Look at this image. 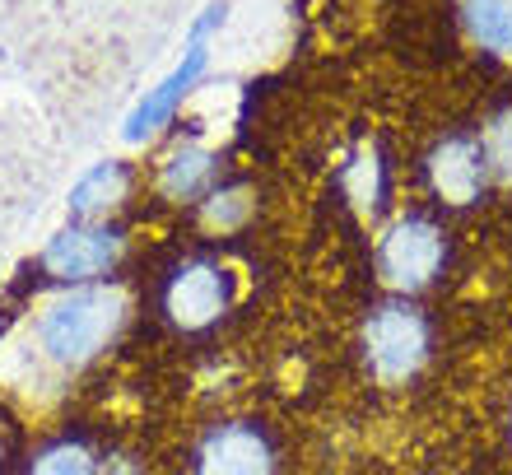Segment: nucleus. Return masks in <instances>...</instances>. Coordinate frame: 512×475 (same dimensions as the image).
<instances>
[{
	"label": "nucleus",
	"instance_id": "obj_10",
	"mask_svg": "<svg viewBox=\"0 0 512 475\" xmlns=\"http://www.w3.org/2000/svg\"><path fill=\"white\" fill-rule=\"evenodd\" d=\"M135 191V168L126 159H98L89 163L75 187L66 196V215L70 219H117L126 210Z\"/></svg>",
	"mask_w": 512,
	"mask_h": 475
},
{
	"label": "nucleus",
	"instance_id": "obj_2",
	"mask_svg": "<svg viewBox=\"0 0 512 475\" xmlns=\"http://www.w3.org/2000/svg\"><path fill=\"white\" fill-rule=\"evenodd\" d=\"M452 266V233L433 210L424 205H405L391 210L378 224L373 238V271L387 285V294H405L419 299L424 289H433Z\"/></svg>",
	"mask_w": 512,
	"mask_h": 475
},
{
	"label": "nucleus",
	"instance_id": "obj_5",
	"mask_svg": "<svg viewBox=\"0 0 512 475\" xmlns=\"http://www.w3.org/2000/svg\"><path fill=\"white\" fill-rule=\"evenodd\" d=\"M238 294H243L238 266L224 257L196 252V257H182L168 266L159 285V313L182 336H201V331H215L233 313Z\"/></svg>",
	"mask_w": 512,
	"mask_h": 475
},
{
	"label": "nucleus",
	"instance_id": "obj_15",
	"mask_svg": "<svg viewBox=\"0 0 512 475\" xmlns=\"http://www.w3.org/2000/svg\"><path fill=\"white\" fill-rule=\"evenodd\" d=\"M485 136V150H489V168H494V182L499 187H512V108L494 112L489 126L480 131Z\"/></svg>",
	"mask_w": 512,
	"mask_h": 475
},
{
	"label": "nucleus",
	"instance_id": "obj_8",
	"mask_svg": "<svg viewBox=\"0 0 512 475\" xmlns=\"http://www.w3.org/2000/svg\"><path fill=\"white\" fill-rule=\"evenodd\" d=\"M191 475H275V443L256 420H224L201 434Z\"/></svg>",
	"mask_w": 512,
	"mask_h": 475
},
{
	"label": "nucleus",
	"instance_id": "obj_11",
	"mask_svg": "<svg viewBox=\"0 0 512 475\" xmlns=\"http://www.w3.org/2000/svg\"><path fill=\"white\" fill-rule=\"evenodd\" d=\"M340 191L345 201L359 210L364 219H387L396 205H391V163L378 145H359V150L345 159L340 168Z\"/></svg>",
	"mask_w": 512,
	"mask_h": 475
},
{
	"label": "nucleus",
	"instance_id": "obj_3",
	"mask_svg": "<svg viewBox=\"0 0 512 475\" xmlns=\"http://www.w3.org/2000/svg\"><path fill=\"white\" fill-rule=\"evenodd\" d=\"M224 24H229V0H210V5L196 14V24L187 28V42H182L177 66L168 70L154 89H145V94H140V103L126 112V122H122V140H126V145H149V140L163 136V131L182 117L187 98L201 89L205 70H210V42H215V33Z\"/></svg>",
	"mask_w": 512,
	"mask_h": 475
},
{
	"label": "nucleus",
	"instance_id": "obj_17",
	"mask_svg": "<svg viewBox=\"0 0 512 475\" xmlns=\"http://www.w3.org/2000/svg\"><path fill=\"white\" fill-rule=\"evenodd\" d=\"M0 462H5V443H0Z\"/></svg>",
	"mask_w": 512,
	"mask_h": 475
},
{
	"label": "nucleus",
	"instance_id": "obj_9",
	"mask_svg": "<svg viewBox=\"0 0 512 475\" xmlns=\"http://www.w3.org/2000/svg\"><path fill=\"white\" fill-rule=\"evenodd\" d=\"M224 182V159L205 136H173L154 163V191L168 205H201Z\"/></svg>",
	"mask_w": 512,
	"mask_h": 475
},
{
	"label": "nucleus",
	"instance_id": "obj_16",
	"mask_svg": "<svg viewBox=\"0 0 512 475\" xmlns=\"http://www.w3.org/2000/svg\"><path fill=\"white\" fill-rule=\"evenodd\" d=\"M98 475H140V466H135L131 457H103Z\"/></svg>",
	"mask_w": 512,
	"mask_h": 475
},
{
	"label": "nucleus",
	"instance_id": "obj_12",
	"mask_svg": "<svg viewBox=\"0 0 512 475\" xmlns=\"http://www.w3.org/2000/svg\"><path fill=\"white\" fill-rule=\"evenodd\" d=\"M461 28L485 56L512 61V0H461Z\"/></svg>",
	"mask_w": 512,
	"mask_h": 475
},
{
	"label": "nucleus",
	"instance_id": "obj_4",
	"mask_svg": "<svg viewBox=\"0 0 512 475\" xmlns=\"http://www.w3.org/2000/svg\"><path fill=\"white\" fill-rule=\"evenodd\" d=\"M359 354L382 387H405L410 378H419V368L433 354V322L419 299L387 294L373 303L359 322Z\"/></svg>",
	"mask_w": 512,
	"mask_h": 475
},
{
	"label": "nucleus",
	"instance_id": "obj_13",
	"mask_svg": "<svg viewBox=\"0 0 512 475\" xmlns=\"http://www.w3.org/2000/svg\"><path fill=\"white\" fill-rule=\"evenodd\" d=\"M252 210H256L252 191H247L243 182H229V177H224V182H219V187L196 205L201 224L205 229H215V233H238L247 219H252Z\"/></svg>",
	"mask_w": 512,
	"mask_h": 475
},
{
	"label": "nucleus",
	"instance_id": "obj_7",
	"mask_svg": "<svg viewBox=\"0 0 512 475\" xmlns=\"http://www.w3.org/2000/svg\"><path fill=\"white\" fill-rule=\"evenodd\" d=\"M424 187L438 205H452V210H471L499 187L494 182V168H489V150L480 131H447L429 145L424 163Z\"/></svg>",
	"mask_w": 512,
	"mask_h": 475
},
{
	"label": "nucleus",
	"instance_id": "obj_14",
	"mask_svg": "<svg viewBox=\"0 0 512 475\" xmlns=\"http://www.w3.org/2000/svg\"><path fill=\"white\" fill-rule=\"evenodd\" d=\"M103 457H98L84 438H56L28 462L24 475H98Z\"/></svg>",
	"mask_w": 512,
	"mask_h": 475
},
{
	"label": "nucleus",
	"instance_id": "obj_1",
	"mask_svg": "<svg viewBox=\"0 0 512 475\" xmlns=\"http://www.w3.org/2000/svg\"><path fill=\"white\" fill-rule=\"evenodd\" d=\"M126 322H131V299L112 280L56 289L33 322V350L56 373H80L122 340Z\"/></svg>",
	"mask_w": 512,
	"mask_h": 475
},
{
	"label": "nucleus",
	"instance_id": "obj_6",
	"mask_svg": "<svg viewBox=\"0 0 512 475\" xmlns=\"http://www.w3.org/2000/svg\"><path fill=\"white\" fill-rule=\"evenodd\" d=\"M126 247L131 238L117 219H66L38 252V271L61 289L103 285L122 271Z\"/></svg>",
	"mask_w": 512,
	"mask_h": 475
}]
</instances>
